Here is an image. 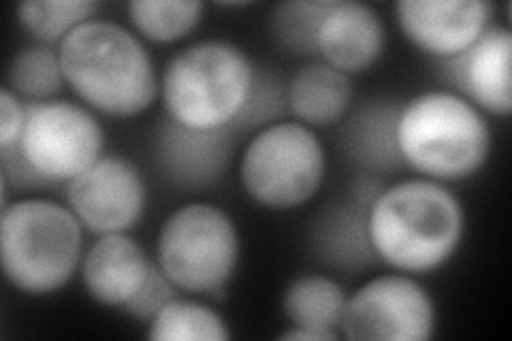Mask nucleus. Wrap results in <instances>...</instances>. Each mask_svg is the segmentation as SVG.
I'll use <instances>...</instances> for the list:
<instances>
[{
	"label": "nucleus",
	"instance_id": "obj_27",
	"mask_svg": "<svg viewBox=\"0 0 512 341\" xmlns=\"http://www.w3.org/2000/svg\"><path fill=\"white\" fill-rule=\"evenodd\" d=\"M26 124V103L9 88L0 92V156L20 148Z\"/></svg>",
	"mask_w": 512,
	"mask_h": 341
},
{
	"label": "nucleus",
	"instance_id": "obj_7",
	"mask_svg": "<svg viewBox=\"0 0 512 341\" xmlns=\"http://www.w3.org/2000/svg\"><path fill=\"white\" fill-rule=\"evenodd\" d=\"M239 263V233L227 211L210 203H188L160 226L156 265L188 295H216Z\"/></svg>",
	"mask_w": 512,
	"mask_h": 341
},
{
	"label": "nucleus",
	"instance_id": "obj_9",
	"mask_svg": "<svg viewBox=\"0 0 512 341\" xmlns=\"http://www.w3.org/2000/svg\"><path fill=\"white\" fill-rule=\"evenodd\" d=\"M436 333V305L408 273H387L348 295L342 335L350 341H427Z\"/></svg>",
	"mask_w": 512,
	"mask_h": 341
},
{
	"label": "nucleus",
	"instance_id": "obj_1",
	"mask_svg": "<svg viewBox=\"0 0 512 341\" xmlns=\"http://www.w3.org/2000/svg\"><path fill=\"white\" fill-rule=\"evenodd\" d=\"M466 233L463 205L427 177L382 186L367 211V235L378 261L399 273H429L446 265Z\"/></svg>",
	"mask_w": 512,
	"mask_h": 341
},
{
	"label": "nucleus",
	"instance_id": "obj_20",
	"mask_svg": "<svg viewBox=\"0 0 512 341\" xmlns=\"http://www.w3.org/2000/svg\"><path fill=\"white\" fill-rule=\"evenodd\" d=\"M148 339L156 341H229V324L214 307L192 301L171 299L148 324Z\"/></svg>",
	"mask_w": 512,
	"mask_h": 341
},
{
	"label": "nucleus",
	"instance_id": "obj_19",
	"mask_svg": "<svg viewBox=\"0 0 512 341\" xmlns=\"http://www.w3.org/2000/svg\"><path fill=\"white\" fill-rule=\"evenodd\" d=\"M348 295L344 286L329 275H299L286 286L282 297L284 316L293 327L338 333L342 337V318Z\"/></svg>",
	"mask_w": 512,
	"mask_h": 341
},
{
	"label": "nucleus",
	"instance_id": "obj_15",
	"mask_svg": "<svg viewBox=\"0 0 512 341\" xmlns=\"http://www.w3.org/2000/svg\"><path fill=\"white\" fill-rule=\"evenodd\" d=\"M387 30L376 9L355 0H331L318 28V56L346 75L363 73L380 60Z\"/></svg>",
	"mask_w": 512,
	"mask_h": 341
},
{
	"label": "nucleus",
	"instance_id": "obj_18",
	"mask_svg": "<svg viewBox=\"0 0 512 341\" xmlns=\"http://www.w3.org/2000/svg\"><path fill=\"white\" fill-rule=\"evenodd\" d=\"M352 99H355V88L350 75L325 62L306 64L286 84L288 111L312 131L342 124L350 113Z\"/></svg>",
	"mask_w": 512,
	"mask_h": 341
},
{
	"label": "nucleus",
	"instance_id": "obj_23",
	"mask_svg": "<svg viewBox=\"0 0 512 341\" xmlns=\"http://www.w3.org/2000/svg\"><path fill=\"white\" fill-rule=\"evenodd\" d=\"M99 3L92 0H26L18 22L37 43L58 47L75 28L94 20Z\"/></svg>",
	"mask_w": 512,
	"mask_h": 341
},
{
	"label": "nucleus",
	"instance_id": "obj_3",
	"mask_svg": "<svg viewBox=\"0 0 512 341\" xmlns=\"http://www.w3.org/2000/svg\"><path fill=\"white\" fill-rule=\"evenodd\" d=\"M397 150L406 169L434 182H461L491 154L487 116L453 90H427L399 107Z\"/></svg>",
	"mask_w": 512,
	"mask_h": 341
},
{
	"label": "nucleus",
	"instance_id": "obj_14",
	"mask_svg": "<svg viewBox=\"0 0 512 341\" xmlns=\"http://www.w3.org/2000/svg\"><path fill=\"white\" fill-rule=\"evenodd\" d=\"M231 128L195 131L171 118L163 120L154 135V162L165 182L180 190H207L216 186L229 169L233 156Z\"/></svg>",
	"mask_w": 512,
	"mask_h": 341
},
{
	"label": "nucleus",
	"instance_id": "obj_11",
	"mask_svg": "<svg viewBox=\"0 0 512 341\" xmlns=\"http://www.w3.org/2000/svg\"><path fill=\"white\" fill-rule=\"evenodd\" d=\"M491 13L485 0H399L395 5L404 37L440 62L463 54L483 37Z\"/></svg>",
	"mask_w": 512,
	"mask_h": 341
},
{
	"label": "nucleus",
	"instance_id": "obj_4",
	"mask_svg": "<svg viewBox=\"0 0 512 341\" xmlns=\"http://www.w3.org/2000/svg\"><path fill=\"white\" fill-rule=\"evenodd\" d=\"M84 226L69 205L20 199L0 216V263L7 282L30 297L67 286L84 261Z\"/></svg>",
	"mask_w": 512,
	"mask_h": 341
},
{
	"label": "nucleus",
	"instance_id": "obj_12",
	"mask_svg": "<svg viewBox=\"0 0 512 341\" xmlns=\"http://www.w3.org/2000/svg\"><path fill=\"white\" fill-rule=\"evenodd\" d=\"M453 92L489 116L508 118L512 111V30L491 24L466 52L440 62Z\"/></svg>",
	"mask_w": 512,
	"mask_h": 341
},
{
	"label": "nucleus",
	"instance_id": "obj_24",
	"mask_svg": "<svg viewBox=\"0 0 512 341\" xmlns=\"http://www.w3.org/2000/svg\"><path fill=\"white\" fill-rule=\"evenodd\" d=\"M331 0H286L271 11V37L282 50L297 56L318 54V28Z\"/></svg>",
	"mask_w": 512,
	"mask_h": 341
},
{
	"label": "nucleus",
	"instance_id": "obj_5",
	"mask_svg": "<svg viewBox=\"0 0 512 341\" xmlns=\"http://www.w3.org/2000/svg\"><path fill=\"white\" fill-rule=\"evenodd\" d=\"M256 64L233 41L210 39L175 54L160 81L167 118L195 131L231 128L242 113Z\"/></svg>",
	"mask_w": 512,
	"mask_h": 341
},
{
	"label": "nucleus",
	"instance_id": "obj_16",
	"mask_svg": "<svg viewBox=\"0 0 512 341\" xmlns=\"http://www.w3.org/2000/svg\"><path fill=\"white\" fill-rule=\"evenodd\" d=\"M150 258L128 233L99 235L84 254L82 282L88 295L105 307H124L146 282Z\"/></svg>",
	"mask_w": 512,
	"mask_h": 341
},
{
	"label": "nucleus",
	"instance_id": "obj_22",
	"mask_svg": "<svg viewBox=\"0 0 512 341\" xmlns=\"http://www.w3.org/2000/svg\"><path fill=\"white\" fill-rule=\"evenodd\" d=\"M67 86L58 47L32 43L15 54L7 71V88L24 103L52 101Z\"/></svg>",
	"mask_w": 512,
	"mask_h": 341
},
{
	"label": "nucleus",
	"instance_id": "obj_2",
	"mask_svg": "<svg viewBox=\"0 0 512 341\" xmlns=\"http://www.w3.org/2000/svg\"><path fill=\"white\" fill-rule=\"evenodd\" d=\"M62 75L77 99L109 118H137L160 92L150 52L133 30L90 20L58 45Z\"/></svg>",
	"mask_w": 512,
	"mask_h": 341
},
{
	"label": "nucleus",
	"instance_id": "obj_6",
	"mask_svg": "<svg viewBox=\"0 0 512 341\" xmlns=\"http://www.w3.org/2000/svg\"><path fill=\"white\" fill-rule=\"evenodd\" d=\"M325 173L323 143L310 126L297 120H282L256 133L239 165L248 197L274 211L297 209L312 201Z\"/></svg>",
	"mask_w": 512,
	"mask_h": 341
},
{
	"label": "nucleus",
	"instance_id": "obj_13",
	"mask_svg": "<svg viewBox=\"0 0 512 341\" xmlns=\"http://www.w3.org/2000/svg\"><path fill=\"white\" fill-rule=\"evenodd\" d=\"M380 190L376 177L363 175L344 201L320 211L308 233L310 250L320 263L352 275L378 261L367 235V211Z\"/></svg>",
	"mask_w": 512,
	"mask_h": 341
},
{
	"label": "nucleus",
	"instance_id": "obj_28",
	"mask_svg": "<svg viewBox=\"0 0 512 341\" xmlns=\"http://www.w3.org/2000/svg\"><path fill=\"white\" fill-rule=\"evenodd\" d=\"M0 180H3L9 188L15 190H32V188H47L54 186L47 177H43L30 162L22 156L20 148L9 154L0 156Z\"/></svg>",
	"mask_w": 512,
	"mask_h": 341
},
{
	"label": "nucleus",
	"instance_id": "obj_25",
	"mask_svg": "<svg viewBox=\"0 0 512 341\" xmlns=\"http://www.w3.org/2000/svg\"><path fill=\"white\" fill-rule=\"evenodd\" d=\"M286 109V86L280 77L265 67H256L248 101L233 122L231 131L235 135L252 131L259 133L263 128L282 120Z\"/></svg>",
	"mask_w": 512,
	"mask_h": 341
},
{
	"label": "nucleus",
	"instance_id": "obj_21",
	"mask_svg": "<svg viewBox=\"0 0 512 341\" xmlns=\"http://www.w3.org/2000/svg\"><path fill=\"white\" fill-rule=\"evenodd\" d=\"M199 0H133L126 5L135 32L152 43H175L188 37L203 20Z\"/></svg>",
	"mask_w": 512,
	"mask_h": 341
},
{
	"label": "nucleus",
	"instance_id": "obj_29",
	"mask_svg": "<svg viewBox=\"0 0 512 341\" xmlns=\"http://www.w3.org/2000/svg\"><path fill=\"white\" fill-rule=\"evenodd\" d=\"M280 341H338V333H327V331H316V329H303V327H291L278 335Z\"/></svg>",
	"mask_w": 512,
	"mask_h": 341
},
{
	"label": "nucleus",
	"instance_id": "obj_26",
	"mask_svg": "<svg viewBox=\"0 0 512 341\" xmlns=\"http://www.w3.org/2000/svg\"><path fill=\"white\" fill-rule=\"evenodd\" d=\"M175 297H178V288L167 278L163 269L152 263L146 282L122 310L135 320L150 322Z\"/></svg>",
	"mask_w": 512,
	"mask_h": 341
},
{
	"label": "nucleus",
	"instance_id": "obj_10",
	"mask_svg": "<svg viewBox=\"0 0 512 341\" xmlns=\"http://www.w3.org/2000/svg\"><path fill=\"white\" fill-rule=\"evenodd\" d=\"M148 188L135 162L101 156L67 184V205L92 235L128 233L146 211Z\"/></svg>",
	"mask_w": 512,
	"mask_h": 341
},
{
	"label": "nucleus",
	"instance_id": "obj_17",
	"mask_svg": "<svg viewBox=\"0 0 512 341\" xmlns=\"http://www.w3.org/2000/svg\"><path fill=\"white\" fill-rule=\"evenodd\" d=\"M399 107L402 103L397 101L374 99L348 113L342 128V148L352 165L367 173L406 169L395 139Z\"/></svg>",
	"mask_w": 512,
	"mask_h": 341
},
{
	"label": "nucleus",
	"instance_id": "obj_8",
	"mask_svg": "<svg viewBox=\"0 0 512 341\" xmlns=\"http://www.w3.org/2000/svg\"><path fill=\"white\" fill-rule=\"evenodd\" d=\"M103 150V126L88 107L58 99L26 103L20 152L52 184H69Z\"/></svg>",
	"mask_w": 512,
	"mask_h": 341
}]
</instances>
